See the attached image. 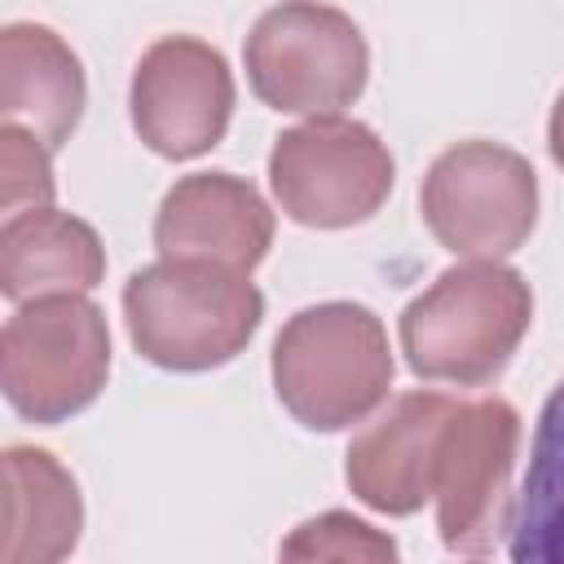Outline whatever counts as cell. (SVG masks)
Listing matches in <instances>:
<instances>
[{"label":"cell","instance_id":"1","mask_svg":"<svg viewBox=\"0 0 564 564\" xmlns=\"http://www.w3.org/2000/svg\"><path fill=\"white\" fill-rule=\"evenodd\" d=\"M123 317L145 361L163 370H212L251 344L264 295L229 264L163 256L128 278Z\"/></svg>","mask_w":564,"mask_h":564},{"label":"cell","instance_id":"2","mask_svg":"<svg viewBox=\"0 0 564 564\" xmlns=\"http://www.w3.org/2000/svg\"><path fill=\"white\" fill-rule=\"evenodd\" d=\"M529 322V282L498 260H467L405 304L401 352L419 379L476 388L511 361Z\"/></svg>","mask_w":564,"mask_h":564},{"label":"cell","instance_id":"3","mask_svg":"<svg viewBox=\"0 0 564 564\" xmlns=\"http://www.w3.org/2000/svg\"><path fill=\"white\" fill-rule=\"evenodd\" d=\"M273 388L295 423L313 432L361 423L392 388L383 322L344 300L300 308L273 344Z\"/></svg>","mask_w":564,"mask_h":564},{"label":"cell","instance_id":"4","mask_svg":"<svg viewBox=\"0 0 564 564\" xmlns=\"http://www.w3.org/2000/svg\"><path fill=\"white\" fill-rule=\"evenodd\" d=\"M110 375V330L84 295L26 300L0 335V383L31 423H62L97 401Z\"/></svg>","mask_w":564,"mask_h":564},{"label":"cell","instance_id":"5","mask_svg":"<svg viewBox=\"0 0 564 564\" xmlns=\"http://www.w3.org/2000/svg\"><path fill=\"white\" fill-rule=\"evenodd\" d=\"M256 97L286 115H335L366 88L370 53L357 22L317 0H282L247 35Z\"/></svg>","mask_w":564,"mask_h":564},{"label":"cell","instance_id":"6","mask_svg":"<svg viewBox=\"0 0 564 564\" xmlns=\"http://www.w3.org/2000/svg\"><path fill=\"white\" fill-rule=\"evenodd\" d=\"M419 207L445 251L498 260L533 234L538 176L529 159L507 145L458 141L427 167Z\"/></svg>","mask_w":564,"mask_h":564},{"label":"cell","instance_id":"7","mask_svg":"<svg viewBox=\"0 0 564 564\" xmlns=\"http://www.w3.org/2000/svg\"><path fill=\"white\" fill-rule=\"evenodd\" d=\"M269 185L295 225L344 229L383 207L392 189V154L366 123L313 115L278 137L269 154Z\"/></svg>","mask_w":564,"mask_h":564},{"label":"cell","instance_id":"8","mask_svg":"<svg viewBox=\"0 0 564 564\" xmlns=\"http://www.w3.org/2000/svg\"><path fill=\"white\" fill-rule=\"evenodd\" d=\"M520 441V419L502 397L458 401L432 449V498L445 551L485 555L502 520V494Z\"/></svg>","mask_w":564,"mask_h":564},{"label":"cell","instance_id":"9","mask_svg":"<svg viewBox=\"0 0 564 564\" xmlns=\"http://www.w3.org/2000/svg\"><path fill=\"white\" fill-rule=\"evenodd\" d=\"M234 115L225 57L194 35L154 40L132 70V128L163 159L207 154Z\"/></svg>","mask_w":564,"mask_h":564},{"label":"cell","instance_id":"10","mask_svg":"<svg viewBox=\"0 0 564 564\" xmlns=\"http://www.w3.org/2000/svg\"><path fill=\"white\" fill-rule=\"evenodd\" d=\"M273 242V212L256 185L229 172L181 176L154 220V247L163 256L216 260L238 273H251Z\"/></svg>","mask_w":564,"mask_h":564},{"label":"cell","instance_id":"11","mask_svg":"<svg viewBox=\"0 0 564 564\" xmlns=\"http://www.w3.org/2000/svg\"><path fill=\"white\" fill-rule=\"evenodd\" d=\"M445 392H405L392 410L348 445V485L352 494L388 516H410L432 498V449L454 414Z\"/></svg>","mask_w":564,"mask_h":564},{"label":"cell","instance_id":"12","mask_svg":"<svg viewBox=\"0 0 564 564\" xmlns=\"http://www.w3.org/2000/svg\"><path fill=\"white\" fill-rule=\"evenodd\" d=\"M0 110L48 150L70 141L84 115V70L57 31L35 22H9L0 31Z\"/></svg>","mask_w":564,"mask_h":564},{"label":"cell","instance_id":"13","mask_svg":"<svg viewBox=\"0 0 564 564\" xmlns=\"http://www.w3.org/2000/svg\"><path fill=\"white\" fill-rule=\"evenodd\" d=\"M101 238L70 212L26 207L0 229V291L13 304L40 295H84L101 282Z\"/></svg>","mask_w":564,"mask_h":564},{"label":"cell","instance_id":"14","mask_svg":"<svg viewBox=\"0 0 564 564\" xmlns=\"http://www.w3.org/2000/svg\"><path fill=\"white\" fill-rule=\"evenodd\" d=\"M84 524L79 489L48 449H4V564H53L75 551Z\"/></svg>","mask_w":564,"mask_h":564},{"label":"cell","instance_id":"15","mask_svg":"<svg viewBox=\"0 0 564 564\" xmlns=\"http://www.w3.org/2000/svg\"><path fill=\"white\" fill-rule=\"evenodd\" d=\"M502 529L516 564H564V383L538 414L529 471Z\"/></svg>","mask_w":564,"mask_h":564},{"label":"cell","instance_id":"16","mask_svg":"<svg viewBox=\"0 0 564 564\" xmlns=\"http://www.w3.org/2000/svg\"><path fill=\"white\" fill-rule=\"evenodd\" d=\"M282 560H397V542L344 511H326L282 542Z\"/></svg>","mask_w":564,"mask_h":564},{"label":"cell","instance_id":"17","mask_svg":"<svg viewBox=\"0 0 564 564\" xmlns=\"http://www.w3.org/2000/svg\"><path fill=\"white\" fill-rule=\"evenodd\" d=\"M0 203H4V212L53 203L48 145L22 123L0 128Z\"/></svg>","mask_w":564,"mask_h":564},{"label":"cell","instance_id":"18","mask_svg":"<svg viewBox=\"0 0 564 564\" xmlns=\"http://www.w3.org/2000/svg\"><path fill=\"white\" fill-rule=\"evenodd\" d=\"M546 145H551V159L564 167V93H560V101H555V110H551V128H546Z\"/></svg>","mask_w":564,"mask_h":564}]
</instances>
